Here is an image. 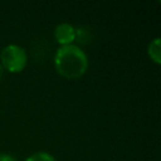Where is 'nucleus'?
<instances>
[{
    "instance_id": "nucleus-7",
    "label": "nucleus",
    "mask_w": 161,
    "mask_h": 161,
    "mask_svg": "<svg viewBox=\"0 0 161 161\" xmlns=\"http://www.w3.org/2000/svg\"><path fill=\"white\" fill-rule=\"evenodd\" d=\"M3 70H4V68H3L1 64H0V78H1V75H3Z\"/></svg>"
},
{
    "instance_id": "nucleus-5",
    "label": "nucleus",
    "mask_w": 161,
    "mask_h": 161,
    "mask_svg": "<svg viewBox=\"0 0 161 161\" xmlns=\"http://www.w3.org/2000/svg\"><path fill=\"white\" fill-rule=\"evenodd\" d=\"M24 161H57L53 155H50L47 151H38L28 156Z\"/></svg>"
},
{
    "instance_id": "nucleus-6",
    "label": "nucleus",
    "mask_w": 161,
    "mask_h": 161,
    "mask_svg": "<svg viewBox=\"0 0 161 161\" xmlns=\"http://www.w3.org/2000/svg\"><path fill=\"white\" fill-rule=\"evenodd\" d=\"M0 161H18V160L13 155L3 152V153H0Z\"/></svg>"
},
{
    "instance_id": "nucleus-4",
    "label": "nucleus",
    "mask_w": 161,
    "mask_h": 161,
    "mask_svg": "<svg viewBox=\"0 0 161 161\" xmlns=\"http://www.w3.org/2000/svg\"><path fill=\"white\" fill-rule=\"evenodd\" d=\"M147 54L156 64L161 63V39L160 36L153 38L147 45Z\"/></svg>"
},
{
    "instance_id": "nucleus-1",
    "label": "nucleus",
    "mask_w": 161,
    "mask_h": 161,
    "mask_svg": "<svg viewBox=\"0 0 161 161\" xmlns=\"http://www.w3.org/2000/svg\"><path fill=\"white\" fill-rule=\"evenodd\" d=\"M57 72L65 78H79L88 68V58L84 50L75 44L62 45L54 54Z\"/></svg>"
},
{
    "instance_id": "nucleus-2",
    "label": "nucleus",
    "mask_w": 161,
    "mask_h": 161,
    "mask_svg": "<svg viewBox=\"0 0 161 161\" xmlns=\"http://www.w3.org/2000/svg\"><path fill=\"white\" fill-rule=\"evenodd\" d=\"M1 67L10 73L21 72L28 62V54L23 47L19 44H8L3 48L0 54Z\"/></svg>"
},
{
    "instance_id": "nucleus-3",
    "label": "nucleus",
    "mask_w": 161,
    "mask_h": 161,
    "mask_svg": "<svg viewBox=\"0 0 161 161\" xmlns=\"http://www.w3.org/2000/svg\"><path fill=\"white\" fill-rule=\"evenodd\" d=\"M55 40L62 45H69L77 36V29L69 23H60L54 29Z\"/></svg>"
}]
</instances>
